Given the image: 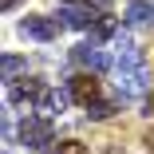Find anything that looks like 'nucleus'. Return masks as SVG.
Instances as JSON below:
<instances>
[{"instance_id": "nucleus-16", "label": "nucleus", "mask_w": 154, "mask_h": 154, "mask_svg": "<svg viewBox=\"0 0 154 154\" xmlns=\"http://www.w3.org/2000/svg\"><path fill=\"white\" fill-rule=\"evenodd\" d=\"M0 4H4V12H12V8H16V0H0Z\"/></svg>"}, {"instance_id": "nucleus-13", "label": "nucleus", "mask_w": 154, "mask_h": 154, "mask_svg": "<svg viewBox=\"0 0 154 154\" xmlns=\"http://www.w3.org/2000/svg\"><path fill=\"white\" fill-rule=\"evenodd\" d=\"M83 4H87V8H99V12H107V8H111V0H83Z\"/></svg>"}, {"instance_id": "nucleus-3", "label": "nucleus", "mask_w": 154, "mask_h": 154, "mask_svg": "<svg viewBox=\"0 0 154 154\" xmlns=\"http://www.w3.org/2000/svg\"><path fill=\"white\" fill-rule=\"evenodd\" d=\"M67 91H71V99H75V103H83V107L99 103V79H95V71H83V75H75V79L67 83Z\"/></svg>"}, {"instance_id": "nucleus-11", "label": "nucleus", "mask_w": 154, "mask_h": 154, "mask_svg": "<svg viewBox=\"0 0 154 154\" xmlns=\"http://www.w3.org/2000/svg\"><path fill=\"white\" fill-rule=\"evenodd\" d=\"M115 115V103H91L87 107V119H111Z\"/></svg>"}, {"instance_id": "nucleus-12", "label": "nucleus", "mask_w": 154, "mask_h": 154, "mask_svg": "<svg viewBox=\"0 0 154 154\" xmlns=\"http://www.w3.org/2000/svg\"><path fill=\"white\" fill-rule=\"evenodd\" d=\"M55 154H87V146H83V142H75V138H63V142L55 146Z\"/></svg>"}, {"instance_id": "nucleus-1", "label": "nucleus", "mask_w": 154, "mask_h": 154, "mask_svg": "<svg viewBox=\"0 0 154 154\" xmlns=\"http://www.w3.org/2000/svg\"><path fill=\"white\" fill-rule=\"evenodd\" d=\"M51 134H55L51 119H44L40 111H36V115H24V122H20V142H24L28 150H44V146H51Z\"/></svg>"}, {"instance_id": "nucleus-9", "label": "nucleus", "mask_w": 154, "mask_h": 154, "mask_svg": "<svg viewBox=\"0 0 154 154\" xmlns=\"http://www.w3.org/2000/svg\"><path fill=\"white\" fill-rule=\"evenodd\" d=\"M154 20V4H146V0H134V4L127 8V24L131 28H146Z\"/></svg>"}, {"instance_id": "nucleus-15", "label": "nucleus", "mask_w": 154, "mask_h": 154, "mask_svg": "<svg viewBox=\"0 0 154 154\" xmlns=\"http://www.w3.org/2000/svg\"><path fill=\"white\" fill-rule=\"evenodd\" d=\"M146 115H150V119H154V95H150V99H146Z\"/></svg>"}, {"instance_id": "nucleus-10", "label": "nucleus", "mask_w": 154, "mask_h": 154, "mask_svg": "<svg viewBox=\"0 0 154 154\" xmlns=\"http://www.w3.org/2000/svg\"><path fill=\"white\" fill-rule=\"evenodd\" d=\"M20 71H28V63H24L20 55H4V59H0V75H4V83H16Z\"/></svg>"}, {"instance_id": "nucleus-6", "label": "nucleus", "mask_w": 154, "mask_h": 154, "mask_svg": "<svg viewBox=\"0 0 154 154\" xmlns=\"http://www.w3.org/2000/svg\"><path fill=\"white\" fill-rule=\"evenodd\" d=\"M71 59L79 67H87V71H103L111 59H107V51H99V44H79L75 51H71Z\"/></svg>"}, {"instance_id": "nucleus-7", "label": "nucleus", "mask_w": 154, "mask_h": 154, "mask_svg": "<svg viewBox=\"0 0 154 154\" xmlns=\"http://www.w3.org/2000/svg\"><path fill=\"white\" fill-rule=\"evenodd\" d=\"M67 103H75L71 99V91H48V95H44V103L36 107L44 119H55V115H63L67 111Z\"/></svg>"}, {"instance_id": "nucleus-14", "label": "nucleus", "mask_w": 154, "mask_h": 154, "mask_svg": "<svg viewBox=\"0 0 154 154\" xmlns=\"http://www.w3.org/2000/svg\"><path fill=\"white\" fill-rule=\"evenodd\" d=\"M142 142H146V154H154V131H146V138H142Z\"/></svg>"}, {"instance_id": "nucleus-8", "label": "nucleus", "mask_w": 154, "mask_h": 154, "mask_svg": "<svg viewBox=\"0 0 154 154\" xmlns=\"http://www.w3.org/2000/svg\"><path fill=\"white\" fill-rule=\"evenodd\" d=\"M55 24H59V28H91L95 16H91V8H59Z\"/></svg>"}, {"instance_id": "nucleus-17", "label": "nucleus", "mask_w": 154, "mask_h": 154, "mask_svg": "<svg viewBox=\"0 0 154 154\" xmlns=\"http://www.w3.org/2000/svg\"><path fill=\"white\" fill-rule=\"evenodd\" d=\"M63 4H83V0H63Z\"/></svg>"}, {"instance_id": "nucleus-5", "label": "nucleus", "mask_w": 154, "mask_h": 154, "mask_svg": "<svg viewBox=\"0 0 154 154\" xmlns=\"http://www.w3.org/2000/svg\"><path fill=\"white\" fill-rule=\"evenodd\" d=\"M20 32H24L28 40H40V44H48V40H55L59 24H55V20H48V16H24Z\"/></svg>"}, {"instance_id": "nucleus-4", "label": "nucleus", "mask_w": 154, "mask_h": 154, "mask_svg": "<svg viewBox=\"0 0 154 154\" xmlns=\"http://www.w3.org/2000/svg\"><path fill=\"white\" fill-rule=\"evenodd\" d=\"M44 95H48V87H44L40 79H20V83H12V103H20V107H40Z\"/></svg>"}, {"instance_id": "nucleus-2", "label": "nucleus", "mask_w": 154, "mask_h": 154, "mask_svg": "<svg viewBox=\"0 0 154 154\" xmlns=\"http://www.w3.org/2000/svg\"><path fill=\"white\" fill-rule=\"evenodd\" d=\"M146 67H119V99H138L142 91H146Z\"/></svg>"}]
</instances>
